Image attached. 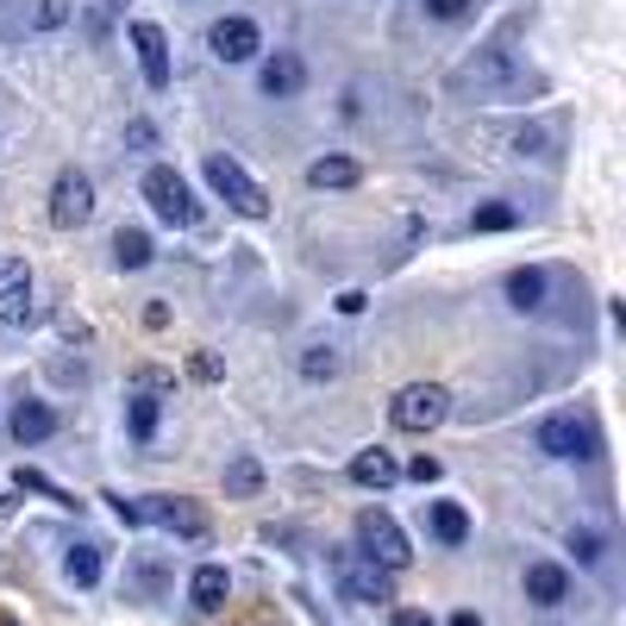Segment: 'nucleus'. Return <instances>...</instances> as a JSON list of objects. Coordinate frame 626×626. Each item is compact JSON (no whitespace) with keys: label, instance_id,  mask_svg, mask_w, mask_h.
Instances as JSON below:
<instances>
[{"label":"nucleus","instance_id":"1","mask_svg":"<svg viewBox=\"0 0 626 626\" xmlns=\"http://www.w3.org/2000/svg\"><path fill=\"white\" fill-rule=\"evenodd\" d=\"M451 88H476V100H532V95H545V75L532 70L520 50L482 45L464 70L451 75Z\"/></svg>","mask_w":626,"mask_h":626},{"label":"nucleus","instance_id":"2","mask_svg":"<svg viewBox=\"0 0 626 626\" xmlns=\"http://www.w3.org/2000/svg\"><path fill=\"white\" fill-rule=\"evenodd\" d=\"M207 188H213L232 213H245V220H263V213H270L263 182H257V175H245V163H238V157H225V150H213V157H207Z\"/></svg>","mask_w":626,"mask_h":626},{"label":"nucleus","instance_id":"3","mask_svg":"<svg viewBox=\"0 0 626 626\" xmlns=\"http://www.w3.org/2000/svg\"><path fill=\"white\" fill-rule=\"evenodd\" d=\"M132 514L145 526H163V532H175V539H188V545H207L213 539V520H207V507L188 495H145L132 501Z\"/></svg>","mask_w":626,"mask_h":626},{"label":"nucleus","instance_id":"4","mask_svg":"<svg viewBox=\"0 0 626 626\" xmlns=\"http://www.w3.org/2000/svg\"><path fill=\"white\" fill-rule=\"evenodd\" d=\"M175 389L170 370H157V364H145V370L132 376V395H125V432L138 439V445H150L157 439V420H163V395Z\"/></svg>","mask_w":626,"mask_h":626},{"label":"nucleus","instance_id":"5","mask_svg":"<svg viewBox=\"0 0 626 626\" xmlns=\"http://www.w3.org/2000/svg\"><path fill=\"white\" fill-rule=\"evenodd\" d=\"M532 445L545 451V457H596L601 439H596V420H589V414L564 407V414H545V420L532 426Z\"/></svg>","mask_w":626,"mask_h":626},{"label":"nucleus","instance_id":"6","mask_svg":"<svg viewBox=\"0 0 626 626\" xmlns=\"http://www.w3.org/2000/svg\"><path fill=\"white\" fill-rule=\"evenodd\" d=\"M332 576H339V589H345L351 601H389L395 596V570H382L376 557H364L357 545H339L332 551Z\"/></svg>","mask_w":626,"mask_h":626},{"label":"nucleus","instance_id":"7","mask_svg":"<svg viewBox=\"0 0 626 626\" xmlns=\"http://www.w3.org/2000/svg\"><path fill=\"white\" fill-rule=\"evenodd\" d=\"M357 551H364V557H376L382 570H407V564H414L407 532H401L382 507H364V514H357Z\"/></svg>","mask_w":626,"mask_h":626},{"label":"nucleus","instance_id":"8","mask_svg":"<svg viewBox=\"0 0 626 626\" xmlns=\"http://www.w3.org/2000/svg\"><path fill=\"white\" fill-rule=\"evenodd\" d=\"M445 414H451V395L439 389V382H407V389L389 401V420H395V432H432Z\"/></svg>","mask_w":626,"mask_h":626},{"label":"nucleus","instance_id":"9","mask_svg":"<svg viewBox=\"0 0 626 626\" xmlns=\"http://www.w3.org/2000/svg\"><path fill=\"white\" fill-rule=\"evenodd\" d=\"M145 200H150V213L163 225H195L200 220V207L195 195H188V182L170 170V163H150L145 170Z\"/></svg>","mask_w":626,"mask_h":626},{"label":"nucleus","instance_id":"10","mask_svg":"<svg viewBox=\"0 0 626 626\" xmlns=\"http://www.w3.org/2000/svg\"><path fill=\"white\" fill-rule=\"evenodd\" d=\"M95 213V182L82 170H57V182H50V225H82Z\"/></svg>","mask_w":626,"mask_h":626},{"label":"nucleus","instance_id":"11","mask_svg":"<svg viewBox=\"0 0 626 626\" xmlns=\"http://www.w3.org/2000/svg\"><path fill=\"white\" fill-rule=\"evenodd\" d=\"M207 50H213L220 63H250V57L263 50V32H257V20L232 13V20H220L213 32H207Z\"/></svg>","mask_w":626,"mask_h":626},{"label":"nucleus","instance_id":"12","mask_svg":"<svg viewBox=\"0 0 626 626\" xmlns=\"http://www.w3.org/2000/svg\"><path fill=\"white\" fill-rule=\"evenodd\" d=\"M32 320V270L20 257H0V326Z\"/></svg>","mask_w":626,"mask_h":626},{"label":"nucleus","instance_id":"13","mask_svg":"<svg viewBox=\"0 0 626 626\" xmlns=\"http://www.w3.org/2000/svg\"><path fill=\"white\" fill-rule=\"evenodd\" d=\"M257 88H263L270 100H295L300 88H307V63H300L295 50H270L263 70H257Z\"/></svg>","mask_w":626,"mask_h":626},{"label":"nucleus","instance_id":"14","mask_svg":"<svg viewBox=\"0 0 626 626\" xmlns=\"http://www.w3.org/2000/svg\"><path fill=\"white\" fill-rule=\"evenodd\" d=\"M132 50H138V70H145L150 88H170V38H163V25L138 20L132 25Z\"/></svg>","mask_w":626,"mask_h":626},{"label":"nucleus","instance_id":"15","mask_svg":"<svg viewBox=\"0 0 626 626\" xmlns=\"http://www.w3.org/2000/svg\"><path fill=\"white\" fill-rule=\"evenodd\" d=\"M225 596H232V576H225V564H200V570L188 576V601H195L200 614H220Z\"/></svg>","mask_w":626,"mask_h":626},{"label":"nucleus","instance_id":"16","mask_svg":"<svg viewBox=\"0 0 626 626\" xmlns=\"http://www.w3.org/2000/svg\"><path fill=\"white\" fill-rule=\"evenodd\" d=\"M570 596V576H564V564H526V601H539V607H557V601Z\"/></svg>","mask_w":626,"mask_h":626},{"label":"nucleus","instance_id":"17","mask_svg":"<svg viewBox=\"0 0 626 626\" xmlns=\"http://www.w3.org/2000/svg\"><path fill=\"white\" fill-rule=\"evenodd\" d=\"M507 145H514V157H532V163H551V157H557V145H564V132H557V125H545V120H526L520 132L507 138Z\"/></svg>","mask_w":626,"mask_h":626},{"label":"nucleus","instance_id":"18","mask_svg":"<svg viewBox=\"0 0 626 626\" xmlns=\"http://www.w3.org/2000/svg\"><path fill=\"white\" fill-rule=\"evenodd\" d=\"M50 432H57L50 401H20V407H13V439H20V445H45Z\"/></svg>","mask_w":626,"mask_h":626},{"label":"nucleus","instance_id":"19","mask_svg":"<svg viewBox=\"0 0 626 626\" xmlns=\"http://www.w3.org/2000/svg\"><path fill=\"white\" fill-rule=\"evenodd\" d=\"M395 476H401V464H395V457H389L382 445H376V451H357V457H351V482H357V489H389Z\"/></svg>","mask_w":626,"mask_h":626},{"label":"nucleus","instance_id":"20","mask_svg":"<svg viewBox=\"0 0 626 626\" xmlns=\"http://www.w3.org/2000/svg\"><path fill=\"white\" fill-rule=\"evenodd\" d=\"M507 307L539 314V307H545V270H514L507 275Z\"/></svg>","mask_w":626,"mask_h":626},{"label":"nucleus","instance_id":"21","mask_svg":"<svg viewBox=\"0 0 626 626\" xmlns=\"http://www.w3.org/2000/svg\"><path fill=\"white\" fill-rule=\"evenodd\" d=\"M113 263H120V270H145L150 263V232L120 225V232H113Z\"/></svg>","mask_w":626,"mask_h":626},{"label":"nucleus","instance_id":"22","mask_svg":"<svg viewBox=\"0 0 626 626\" xmlns=\"http://www.w3.org/2000/svg\"><path fill=\"white\" fill-rule=\"evenodd\" d=\"M257 489H263V464H257V457H232V464H225V495L250 501Z\"/></svg>","mask_w":626,"mask_h":626},{"label":"nucleus","instance_id":"23","mask_svg":"<svg viewBox=\"0 0 626 626\" xmlns=\"http://www.w3.org/2000/svg\"><path fill=\"white\" fill-rule=\"evenodd\" d=\"M357 163H351V157H320V163H307V182H314V188H351V182H357Z\"/></svg>","mask_w":626,"mask_h":626},{"label":"nucleus","instance_id":"24","mask_svg":"<svg viewBox=\"0 0 626 626\" xmlns=\"http://www.w3.org/2000/svg\"><path fill=\"white\" fill-rule=\"evenodd\" d=\"M432 532H439L445 545H464V539H470V514H464L457 501H432Z\"/></svg>","mask_w":626,"mask_h":626},{"label":"nucleus","instance_id":"25","mask_svg":"<svg viewBox=\"0 0 626 626\" xmlns=\"http://www.w3.org/2000/svg\"><path fill=\"white\" fill-rule=\"evenodd\" d=\"M63 576H70L75 589H95L100 582V545H75L70 557H63Z\"/></svg>","mask_w":626,"mask_h":626},{"label":"nucleus","instance_id":"26","mask_svg":"<svg viewBox=\"0 0 626 626\" xmlns=\"http://www.w3.org/2000/svg\"><path fill=\"white\" fill-rule=\"evenodd\" d=\"M339 364H345V357H339L332 345H307V351H300V376H307V382H332Z\"/></svg>","mask_w":626,"mask_h":626},{"label":"nucleus","instance_id":"27","mask_svg":"<svg viewBox=\"0 0 626 626\" xmlns=\"http://www.w3.org/2000/svg\"><path fill=\"white\" fill-rule=\"evenodd\" d=\"M507 225H520V213H514L507 200H489V207L470 213V232H507Z\"/></svg>","mask_w":626,"mask_h":626},{"label":"nucleus","instance_id":"28","mask_svg":"<svg viewBox=\"0 0 626 626\" xmlns=\"http://www.w3.org/2000/svg\"><path fill=\"white\" fill-rule=\"evenodd\" d=\"M63 20H70V0H38V7H32V25H38V32H57Z\"/></svg>","mask_w":626,"mask_h":626},{"label":"nucleus","instance_id":"29","mask_svg":"<svg viewBox=\"0 0 626 626\" xmlns=\"http://www.w3.org/2000/svg\"><path fill=\"white\" fill-rule=\"evenodd\" d=\"M20 489H32V495H50L57 507H75V495H63V489H57V482H45L38 470H20Z\"/></svg>","mask_w":626,"mask_h":626},{"label":"nucleus","instance_id":"30","mask_svg":"<svg viewBox=\"0 0 626 626\" xmlns=\"http://www.w3.org/2000/svg\"><path fill=\"white\" fill-rule=\"evenodd\" d=\"M570 551L582 564H601V557H607V539H601V532H570Z\"/></svg>","mask_w":626,"mask_h":626},{"label":"nucleus","instance_id":"31","mask_svg":"<svg viewBox=\"0 0 626 626\" xmlns=\"http://www.w3.org/2000/svg\"><path fill=\"white\" fill-rule=\"evenodd\" d=\"M420 7H426V20H464L476 0H420Z\"/></svg>","mask_w":626,"mask_h":626},{"label":"nucleus","instance_id":"32","mask_svg":"<svg viewBox=\"0 0 626 626\" xmlns=\"http://www.w3.org/2000/svg\"><path fill=\"white\" fill-rule=\"evenodd\" d=\"M407 476H414V482H439V457H414V464H407Z\"/></svg>","mask_w":626,"mask_h":626},{"label":"nucleus","instance_id":"33","mask_svg":"<svg viewBox=\"0 0 626 626\" xmlns=\"http://www.w3.org/2000/svg\"><path fill=\"white\" fill-rule=\"evenodd\" d=\"M195 376L200 382H220V357H213V351H195Z\"/></svg>","mask_w":626,"mask_h":626},{"label":"nucleus","instance_id":"34","mask_svg":"<svg viewBox=\"0 0 626 626\" xmlns=\"http://www.w3.org/2000/svg\"><path fill=\"white\" fill-rule=\"evenodd\" d=\"M389 626H432V614H420V607H395V621Z\"/></svg>","mask_w":626,"mask_h":626},{"label":"nucleus","instance_id":"35","mask_svg":"<svg viewBox=\"0 0 626 626\" xmlns=\"http://www.w3.org/2000/svg\"><path fill=\"white\" fill-rule=\"evenodd\" d=\"M364 300H370L364 289H345V295H339V314H364Z\"/></svg>","mask_w":626,"mask_h":626},{"label":"nucleus","instance_id":"36","mask_svg":"<svg viewBox=\"0 0 626 626\" xmlns=\"http://www.w3.org/2000/svg\"><path fill=\"white\" fill-rule=\"evenodd\" d=\"M451 626H482V621H476L470 607H457V614H451Z\"/></svg>","mask_w":626,"mask_h":626},{"label":"nucleus","instance_id":"37","mask_svg":"<svg viewBox=\"0 0 626 626\" xmlns=\"http://www.w3.org/2000/svg\"><path fill=\"white\" fill-rule=\"evenodd\" d=\"M7 507H13V501H7V495H0V514H7Z\"/></svg>","mask_w":626,"mask_h":626},{"label":"nucleus","instance_id":"38","mask_svg":"<svg viewBox=\"0 0 626 626\" xmlns=\"http://www.w3.org/2000/svg\"><path fill=\"white\" fill-rule=\"evenodd\" d=\"M113 7H125V0H113Z\"/></svg>","mask_w":626,"mask_h":626},{"label":"nucleus","instance_id":"39","mask_svg":"<svg viewBox=\"0 0 626 626\" xmlns=\"http://www.w3.org/2000/svg\"><path fill=\"white\" fill-rule=\"evenodd\" d=\"M0 626H13V621H0Z\"/></svg>","mask_w":626,"mask_h":626}]
</instances>
